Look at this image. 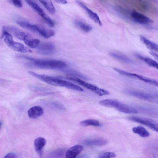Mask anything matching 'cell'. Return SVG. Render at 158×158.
I'll return each instance as SVG.
<instances>
[{
    "instance_id": "1",
    "label": "cell",
    "mask_w": 158,
    "mask_h": 158,
    "mask_svg": "<svg viewBox=\"0 0 158 158\" xmlns=\"http://www.w3.org/2000/svg\"><path fill=\"white\" fill-rule=\"evenodd\" d=\"M22 57L30 61L27 64V66L29 67L46 69H62L67 66L65 62L58 60L36 59L27 56Z\"/></svg>"
},
{
    "instance_id": "2",
    "label": "cell",
    "mask_w": 158,
    "mask_h": 158,
    "mask_svg": "<svg viewBox=\"0 0 158 158\" xmlns=\"http://www.w3.org/2000/svg\"><path fill=\"white\" fill-rule=\"evenodd\" d=\"M2 30L6 31L17 38L23 40L29 47L34 48L37 44V40L34 39L29 33L13 26L6 25L3 27Z\"/></svg>"
},
{
    "instance_id": "3",
    "label": "cell",
    "mask_w": 158,
    "mask_h": 158,
    "mask_svg": "<svg viewBox=\"0 0 158 158\" xmlns=\"http://www.w3.org/2000/svg\"><path fill=\"white\" fill-rule=\"evenodd\" d=\"M28 73L33 77L52 85L64 87L74 90H76L77 88V85L68 81L44 75L39 74L32 71H29Z\"/></svg>"
},
{
    "instance_id": "4",
    "label": "cell",
    "mask_w": 158,
    "mask_h": 158,
    "mask_svg": "<svg viewBox=\"0 0 158 158\" xmlns=\"http://www.w3.org/2000/svg\"><path fill=\"white\" fill-rule=\"evenodd\" d=\"M16 23L22 28L37 33L45 38H49L55 35V32L52 30L33 24L27 21L19 20Z\"/></svg>"
},
{
    "instance_id": "5",
    "label": "cell",
    "mask_w": 158,
    "mask_h": 158,
    "mask_svg": "<svg viewBox=\"0 0 158 158\" xmlns=\"http://www.w3.org/2000/svg\"><path fill=\"white\" fill-rule=\"evenodd\" d=\"M126 94L139 99L158 104V94L149 93L137 90L126 89L124 91Z\"/></svg>"
},
{
    "instance_id": "6",
    "label": "cell",
    "mask_w": 158,
    "mask_h": 158,
    "mask_svg": "<svg viewBox=\"0 0 158 158\" xmlns=\"http://www.w3.org/2000/svg\"><path fill=\"white\" fill-rule=\"evenodd\" d=\"M128 118L130 120L145 125L158 133V123L153 119L136 116H129Z\"/></svg>"
},
{
    "instance_id": "7",
    "label": "cell",
    "mask_w": 158,
    "mask_h": 158,
    "mask_svg": "<svg viewBox=\"0 0 158 158\" xmlns=\"http://www.w3.org/2000/svg\"><path fill=\"white\" fill-rule=\"evenodd\" d=\"M27 3L40 15L48 25L51 27L54 26V23L50 17L44 11L41 7L32 0H25Z\"/></svg>"
},
{
    "instance_id": "8",
    "label": "cell",
    "mask_w": 158,
    "mask_h": 158,
    "mask_svg": "<svg viewBox=\"0 0 158 158\" xmlns=\"http://www.w3.org/2000/svg\"><path fill=\"white\" fill-rule=\"evenodd\" d=\"M119 73L124 76L141 81L145 83L158 87V81L154 79L133 73L120 70Z\"/></svg>"
},
{
    "instance_id": "9",
    "label": "cell",
    "mask_w": 158,
    "mask_h": 158,
    "mask_svg": "<svg viewBox=\"0 0 158 158\" xmlns=\"http://www.w3.org/2000/svg\"><path fill=\"white\" fill-rule=\"evenodd\" d=\"M133 21L142 25H148L153 23V21L147 16L135 11L131 12L130 14Z\"/></svg>"
},
{
    "instance_id": "10",
    "label": "cell",
    "mask_w": 158,
    "mask_h": 158,
    "mask_svg": "<svg viewBox=\"0 0 158 158\" xmlns=\"http://www.w3.org/2000/svg\"><path fill=\"white\" fill-rule=\"evenodd\" d=\"M37 50L38 53L41 54L50 55L54 53L55 49L52 43L46 42L40 43L37 47Z\"/></svg>"
},
{
    "instance_id": "11",
    "label": "cell",
    "mask_w": 158,
    "mask_h": 158,
    "mask_svg": "<svg viewBox=\"0 0 158 158\" xmlns=\"http://www.w3.org/2000/svg\"><path fill=\"white\" fill-rule=\"evenodd\" d=\"M76 3L85 11L89 18L95 23L100 26L102 23L98 15L95 12L87 7L84 3L79 0L76 1Z\"/></svg>"
},
{
    "instance_id": "12",
    "label": "cell",
    "mask_w": 158,
    "mask_h": 158,
    "mask_svg": "<svg viewBox=\"0 0 158 158\" xmlns=\"http://www.w3.org/2000/svg\"><path fill=\"white\" fill-rule=\"evenodd\" d=\"M7 45L12 50L18 52L22 53L32 52L30 48L25 46L22 44L14 41L13 40Z\"/></svg>"
},
{
    "instance_id": "13",
    "label": "cell",
    "mask_w": 158,
    "mask_h": 158,
    "mask_svg": "<svg viewBox=\"0 0 158 158\" xmlns=\"http://www.w3.org/2000/svg\"><path fill=\"white\" fill-rule=\"evenodd\" d=\"M66 78L68 79L77 82L84 87L94 92L98 88L96 86L86 82L76 77L66 75Z\"/></svg>"
},
{
    "instance_id": "14",
    "label": "cell",
    "mask_w": 158,
    "mask_h": 158,
    "mask_svg": "<svg viewBox=\"0 0 158 158\" xmlns=\"http://www.w3.org/2000/svg\"><path fill=\"white\" fill-rule=\"evenodd\" d=\"M83 147L79 144L76 145L68 149L65 153L66 157L74 158L83 150Z\"/></svg>"
},
{
    "instance_id": "15",
    "label": "cell",
    "mask_w": 158,
    "mask_h": 158,
    "mask_svg": "<svg viewBox=\"0 0 158 158\" xmlns=\"http://www.w3.org/2000/svg\"><path fill=\"white\" fill-rule=\"evenodd\" d=\"M27 113L30 118H35L41 116L44 113V110L40 106H35L30 108Z\"/></svg>"
},
{
    "instance_id": "16",
    "label": "cell",
    "mask_w": 158,
    "mask_h": 158,
    "mask_svg": "<svg viewBox=\"0 0 158 158\" xmlns=\"http://www.w3.org/2000/svg\"><path fill=\"white\" fill-rule=\"evenodd\" d=\"M115 108L118 110L125 113L136 114L138 113V110L135 108L120 102Z\"/></svg>"
},
{
    "instance_id": "17",
    "label": "cell",
    "mask_w": 158,
    "mask_h": 158,
    "mask_svg": "<svg viewBox=\"0 0 158 158\" xmlns=\"http://www.w3.org/2000/svg\"><path fill=\"white\" fill-rule=\"evenodd\" d=\"M140 39L141 41L149 49L158 53V44L149 40L145 37L140 35Z\"/></svg>"
},
{
    "instance_id": "18",
    "label": "cell",
    "mask_w": 158,
    "mask_h": 158,
    "mask_svg": "<svg viewBox=\"0 0 158 158\" xmlns=\"http://www.w3.org/2000/svg\"><path fill=\"white\" fill-rule=\"evenodd\" d=\"M46 143V139L42 137L37 138L34 142V147L36 152L40 155L42 153V150Z\"/></svg>"
},
{
    "instance_id": "19",
    "label": "cell",
    "mask_w": 158,
    "mask_h": 158,
    "mask_svg": "<svg viewBox=\"0 0 158 158\" xmlns=\"http://www.w3.org/2000/svg\"><path fill=\"white\" fill-rule=\"evenodd\" d=\"M135 55L150 66L158 69V63L153 59L139 54L135 53Z\"/></svg>"
},
{
    "instance_id": "20",
    "label": "cell",
    "mask_w": 158,
    "mask_h": 158,
    "mask_svg": "<svg viewBox=\"0 0 158 158\" xmlns=\"http://www.w3.org/2000/svg\"><path fill=\"white\" fill-rule=\"evenodd\" d=\"M74 24L77 27L85 32H89L92 29V27L90 25L79 20H75Z\"/></svg>"
},
{
    "instance_id": "21",
    "label": "cell",
    "mask_w": 158,
    "mask_h": 158,
    "mask_svg": "<svg viewBox=\"0 0 158 158\" xmlns=\"http://www.w3.org/2000/svg\"><path fill=\"white\" fill-rule=\"evenodd\" d=\"M132 131L141 137L146 138L150 135L149 132L144 127L142 126L134 127L132 129Z\"/></svg>"
},
{
    "instance_id": "22",
    "label": "cell",
    "mask_w": 158,
    "mask_h": 158,
    "mask_svg": "<svg viewBox=\"0 0 158 158\" xmlns=\"http://www.w3.org/2000/svg\"><path fill=\"white\" fill-rule=\"evenodd\" d=\"M110 55L112 57L126 63L132 64L134 62L125 55L114 52H111Z\"/></svg>"
},
{
    "instance_id": "23",
    "label": "cell",
    "mask_w": 158,
    "mask_h": 158,
    "mask_svg": "<svg viewBox=\"0 0 158 158\" xmlns=\"http://www.w3.org/2000/svg\"><path fill=\"white\" fill-rule=\"evenodd\" d=\"M107 143L106 140L102 139H87L85 142L86 144L92 146H103Z\"/></svg>"
},
{
    "instance_id": "24",
    "label": "cell",
    "mask_w": 158,
    "mask_h": 158,
    "mask_svg": "<svg viewBox=\"0 0 158 158\" xmlns=\"http://www.w3.org/2000/svg\"><path fill=\"white\" fill-rule=\"evenodd\" d=\"M119 102L117 100L110 99H105L99 102V103L102 106L109 107L115 108Z\"/></svg>"
},
{
    "instance_id": "25",
    "label": "cell",
    "mask_w": 158,
    "mask_h": 158,
    "mask_svg": "<svg viewBox=\"0 0 158 158\" xmlns=\"http://www.w3.org/2000/svg\"><path fill=\"white\" fill-rule=\"evenodd\" d=\"M39 0L50 13L54 14L55 12V8L51 0Z\"/></svg>"
},
{
    "instance_id": "26",
    "label": "cell",
    "mask_w": 158,
    "mask_h": 158,
    "mask_svg": "<svg viewBox=\"0 0 158 158\" xmlns=\"http://www.w3.org/2000/svg\"><path fill=\"white\" fill-rule=\"evenodd\" d=\"M80 124L83 127L89 126L98 127L100 126L98 121L92 119H89L82 121L80 122Z\"/></svg>"
},
{
    "instance_id": "27",
    "label": "cell",
    "mask_w": 158,
    "mask_h": 158,
    "mask_svg": "<svg viewBox=\"0 0 158 158\" xmlns=\"http://www.w3.org/2000/svg\"><path fill=\"white\" fill-rule=\"evenodd\" d=\"M139 109L142 112L148 114L156 115L158 114V112L154 108L146 107H140Z\"/></svg>"
},
{
    "instance_id": "28",
    "label": "cell",
    "mask_w": 158,
    "mask_h": 158,
    "mask_svg": "<svg viewBox=\"0 0 158 158\" xmlns=\"http://www.w3.org/2000/svg\"><path fill=\"white\" fill-rule=\"evenodd\" d=\"M67 73V74L66 75L78 77L85 80H89V79L85 76L74 70H70L68 71Z\"/></svg>"
},
{
    "instance_id": "29",
    "label": "cell",
    "mask_w": 158,
    "mask_h": 158,
    "mask_svg": "<svg viewBox=\"0 0 158 158\" xmlns=\"http://www.w3.org/2000/svg\"><path fill=\"white\" fill-rule=\"evenodd\" d=\"M151 153L154 157H158V143H154L151 146Z\"/></svg>"
},
{
    "instance_id": "30",
    "label": "cell",
    "mask_w": 158,
    "mask_h": 158,
    "mask_svg": "<svg viewBox=\"0 0 158 158\" xmlns=\"http://www.w3.org/2000/svg\"><path fill=\"white\" fill-rule=\"evenodd\" d=\"M116 156V154L112 152H106L99 154L100 158H114Z\"/></svg>"
},
{
    "instance_id": "31",
    "label": "cell",
    "mask_w": 158,
    "mask_h": 158,
    "mask_svg": "<svg viewBox=\"0 0 158 158\" xmlns=\"http://www.w3.org/2000/svg\"><path fill=\"white\" fill-rule=\"evenodd\" d=\"M96 94L100 96H102L104 95H109L110 94L109 92L107 90L98 88L94 92Z\"/></svg>"
},
{
    "instance_id": "32",
    "label": "cell",
    "mask_w": 158,
    "mask_h": 158,
    "mask_svg": "<svg viewBox=\"0 0 158 158\" xmlns=\"http://www.w3.org/2000/svg\"><path fill=\"white\" fill-rule=\"evenodd\" d=\"M11 3L18 8L21 7L23 5L21 0H12Z\"/></svg>"
},
{
    "instance_id": "33",
    "label": "cell",
    "mask_w": 158,
    "mask_h": 158,
    "mask_svg": "<svg viewBox=\"0 0 158 158\" xmlns=\"http://www.w3.org/2000/svg\"><path fill=\"white\" fill-rule=\"evenodd\" d=\"M16 155L14 153H9L7 154L4 157V158H16Z\"/></svg>"
},
{
    "instance_id": "34",
    "label": "cell",
    "mask_w": 158,
    "mask_h": 158,
    "mask_svg": "<svg viewBox=\"0 0 158 158\" xmlns=\"http://www.w3.org/2000/svg\"><path fill=\"white\" fill-rule=\"evenodd\" d=\"M149 53L153 56L158 60V54L152 51H150Z\"/></svg>"
}]
</instances>
